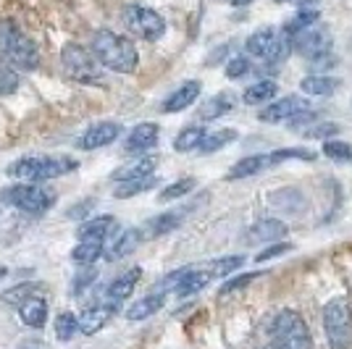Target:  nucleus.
<instances>
[{"instance_id": "f257e3e1", "label": "nucleus", "mask_w": 352, "mask_h": 349, "mask_svg": "<svg viewBox=\"0 0 352 349\" xmlns=\"http://www.w3.org/2000/svg\"><path fill=\"white\" fill-rule=\"evenodd\" d=\"M89 50H92V56L98 58V63L103 69H111L116 74H132L137 69V63H140V53H137L132 40L111 30L95 32Z\"/></svg>"}, {"instance_id": "f03ea898", "label": "nucleus", "mask_w": 352, "mask_h": 349, "mask_svg": "<svg viewBox=\"0 0 352 349\" xmlns=\"http://www.w3.org/2000/svg\"><path fill=\"white\" fill-rule=\"evenodd\" d=\"M0 58L11 63L16 71H34L40 66V50L27 32L14 21H0Z\"/></svg>"}, {"instance_id": "7ed1b4c3", "label": "nucleus", "mask_w": 352, "mask_h": 349, "mask_svg": "<svg viewBox=\"0 0 352 349\" xmlns=\"http://www.w3.org/2000/svg\"><path fill=\"white\" fill-rule=\"evenodd\" d=\"M79 168V160L74 158H53V155H30V158H19L8 166V176L24 184H43L53 181L58 176H66Z\"/></svg>"}, {"instance_id": "20e7f679", "label": "nucleus", "mask_w": 352, "mask_h": 349, "mask_svg": "<svg viewBox=\"0 0 352 349\" xmlns=\"http://www.w3.org/2000/svg\"><path fill=\"white\" fill-rule=\"evenodd\" d=\"M271 347L276 349H313V336L305 318L297 313L284 307L279 310L274 320H271Z\"/></svg>"}, {"instance_id": "39448f33", "label": "nucleus", "mask_w": 352, "mask_h": 349, "mask_svg": "<svg viewBox=\"0 0 352 349\" xmlns=\"http://www.w3.org/2000/svg\"><path fill=\"white\" fill-rule=\"evenodd\" d=\"M60 66L69 79L79 82V85H105V69L98 63V58L92 56V50L82 47L76 43L63 45L60 50Z\"/></svg>"}, {"instance_id": "423d86ee", "label": "nucleus", "mask_w": 352, "mask_h": 349, "mask_svg": "<svg viewBox=\"0 0 352 349\" xmlns=\"http://www.w3.org/2000/svg\"><path fill=\"white\" fill-rule=\"evenodd\" d=\"M245 50H248V56L263 60V63H281L292 50V40L276 27H261L248 37Z\"/></svg>"}, {"instance_id": "0eeeda50", "label": "nucleus", "mask_w": 352, "mask_h": 349, "mask_svg": "<svg viewBox=\"0 0 352 349\" xmlns=\"http://www.w3.org/2000/svg\"><path fill=\"white\" fill-rule=\"evenodd\" d=\"M323 328L331 349L352 347V310L344 297H334L323 305Z\"/></svg>"}, {"instance_id": "6e6552de", "label": "nucleus", "mask_w": 352, "mask_h": 349, "mask_svg": "<svg viewBox=\"0 0 352 349\" xmlns=\"http://www.w3.org/2000/svg\"><path fill=\"white\" fill-rule=\"evenodd\" d=\"M121 21H124L129 34L145 40V43H155L166 34V19L155 8H147V5H140V3L124 5Z\"/></svg>"}, {"instance_id": "1a4fd4ad", "label": "nucleus", "mask_w": 352, "mask_h": 349, "mask_svg": "<svg viewBox=\"0 0 352 349\" xmlns=\"http://www.w3.org/2000/svg\"><path fill=\"white\" fill-rule=\"evenodd\" d=\"M3 203L16 207V210H24V213H45L56 205V192L43 187V184H24V181H16L14 187L3 192Z\"/></svg>"}, {"instance_id": "9d476101", "label": "nucleus", "mask_w": 352, "mask_h": 349, "mask_svg": "<svg viewBox=\"0 0 352 349\" xmlns=\"http://www.w3.org/2000/svg\"><path fill=\"white\" fill-rule=\"evenodd\" d=\"M331 45H334V40H331L329 30H323L318 24L297 32L292 37V47L308 60H321L323 56H331Z\"/></svg>"}, {"instance_id": "9b49d317", "label": "nucleus", "mask_w": 352, "mask_h": 349, "mask_svg": "<svg viewBox=\"0 0 352 349\" xmlns=\"http://www.w3.org/2000/svg\"><path fill=\"white\" fill-rule=\"evenodd\" d=\"M310 111V102L308 98H300V95H287V98H279V100H271L265 102L261 108L258 118L263 124H281V121H289V118L300 116Z\"/></svg>"}, {"instance_id": "f8f14e48", "label": "nucleus", "mask_w": 352, "mask_h": 349, "mask_svg": "<svg viewBox=\"0 0 352 349\" xmlns=\"http://www.w3.org/2000/svg\"><path fill=\"white\" fill-rule=\"evenodd\" d=\"M121 137V124L118 121H100V124H92L79 139H76V147L79 150H100V147H108L111 142H116Z\"/></svg>"}, {"instance_id": "ddd939ff", "label": "nucleus", "mask_w": 352, "mask_h": 349, "mask_svg": "<svg viewBox=\"0 0 352 349\" xmlns=\"http://www.w3.org/2000/svg\"><path fill=\"white\" fill-rule=\"evenodd\" d=\"M118 305L113 302H108V300H98V302H92L89 307L82 310V315H79V334H98L100 328H105V323L116 315Z\"/></svg>"}, {"instance_id": "4468645a", "label": "nucleus", "mask_w": 352, "mask_h": 349, "mask_svg": "<svg viewBox=\"0 0 352 349\" xmlns=\"http://www.w3.org/2000/svg\"><path fill=\"white\" fill-rule=\"evenodd\" d=\"M200 92H203V85L197 82V79H190V82H184V85H179V87L163 100L161 111L163 113H179V111H187L190 105L197 102L200 98Z\"/></svg>"}, {"instance_id": "2eb2a0df", "label": "nucleus", "mask_w": 352, "mask_h": 349, "mask_svg": "<svg viewBox=\"0 0 352 349\" xmlns=\"http://www.w3.org/2000/svg\"><path fill=\"white\" fill-rule=\"evenodd\" d=\"M158 124H153V121H145V124H137L129 134H126V153H147V150H153V147L158 145Z\"/></svg>"}, {"instance_id": "dca6fc26", "label": "nucleus", "mask_w": 352, "mask_h": 349, "mask_svg": "<svg viewBox=\"0 0 352 349\" xmlns=\"http://www.w3.org/2000/svg\"><path fill=\"white\" fill-rule=\"evenodd\" d=\"M142 276V271L140 268H132V271H126V273H121L116 276L103 291V300L108 302H113V305H121V302H126L129 297H132L134 286H137V281Z\"/></svg>"}, {"instance_id": "f3484780", "label": "nucleus", "mask_w": 352, "mask_h": 349, "mask_svg": "<svg viewBox=\"0 0 352 349\" xmlns=\"http://www.w3.org/2000/svg\"><path fill=\"white\" fill-rule=\"evenodd\" d=\"M16 310H19V318L30 328H43L45 320H47V300H43L40 294H32L27 300H21Z\"/></svg>"}, {"instance_id": "a211bd4d", "label": "nucleus", "mask_w": 352, "mask_h": 349, "mask_svg": "<svg viewBox=\"0 0 352 349\" xmlns=\"http://www.w3.org/2000/svg\"><path fill=\"white\" fill-rule=\"evenodd\" d=\"M213 281V273H210V268H184V273L182 278L176 281V294L179 297H190V294H197V291H203Z\"/></svg>"}, {"instance_id": "6ab92c4d", "label": "nucleus", "mask_w": 352, "mask_h": 349, "mask_svg": "<svg viewBox=\"0 0 352 349\" xmlns=\"http://www.w3.org/2000/svg\"><path fill=\"white\" fill-rule=\"evenodd\" d=\"M140 242H142V232H140V229H126V232L118 234L111 245H105L103 255L108 260H121V258L132 255Z\"/></svg>"}, {"instance_id": "aec40b11", "label": "nucleus", "mask_w": 352, "mask_h": 349, "mask_svg": "<svg viewBox=\"0 0 352 349\" xmlns=\"http://www.w3.org/2000/svg\"><path fill=\"white\" fill-rule=\"evenodd\" d=\"M287 234V223H281L276 218H263L258 221V223H252L248 229V239L250 242H276Z\"/></svg>"}, {"instance_id": "412c9836", "label": "nucleus", "mask_w": 352, "mask_h": 349, "mask_svg": "<svg viewBox=\"0 0 352 349\" xmlns=\"http://www.w3.org/2000/svg\"><path fill=\"white\" fill-rule=\"evenodd\" d=\"M166 305V294L163 291H153V294H147L142 300H137L134 305L126 307V320H145L150 315H155L161 307Z\"/></svg>"}, {"instance_id": "4be33fe9", "label": "nucleus", "mask_w": 352, "mask_h": 349, "mask_svg": "<svg viewBox=\"0 0 352 349\" xmlns=\"http://www.w3.org/2000/svg\"><path fill=\"white\" fill-rule=\"evenodd\" d=\"M279 95V85L274 79H261L255 85H250L245 92H242V102L245 105H265Z\"/></svg>"}, {"instance_id": "5701e85b", "label": "nucleus", "mask_w": 352, "mask_h": 349, "mask_svg": "<svg viewBox=\"0 0 352 349\" xmlns=\"http://www.w3.org/2000/svg\"><path fill=\"white\" fill-rule=\"evenodd\" d=\"M113 229H116V218H113V216H98V218L82 221L76 236H79V239H103L105 242Z\"/></svg>"}, {"instance_id": "b1692460", "label": "nucleus", "mask_w": 352, "mask_h": 349, "mask_svg": "<svg viewBox=\"0 0 352 349\" xmlns=\"http://www.w3.org/2000/svg\"><path fill=\"white\" fill-rule=\"evenodd\" d=\"M337 79L334 76H326V74H316V76H305L302 82H300V89H302V95H308V98H331L334 92H337Z\"/></svg>"}, {"instance_id": "393cba45", "label": "nucleus", "mask_w": 352, "mask_h": 349, "mask_svg": "<svg viewBox=\"0 0 352 349\" xmlns=\"http://www.w3.org/2000/svg\"><path fill=\"white\" fill-rule=\"evenodd\" d=\"M105 242L103 239H79V245L72 249V260L79 265H95L103 258Z\"/></svg>"}, {"instance_id": "a878e982", "label": "nucleus", "mask_w": 352, "mask_h": 349, "mask_svg": "<svg viewBox=\"0 0 352 349\" xmlns=\"http://www.w3.org/2000/svg\"><path fill=\"white\" fill-rule=\"evenodd\" d=\"M265 168H271V158L268 155H250V158L239 160L229 168V181H236V179H250V176L261 174Z\"/></svg>"}, {"instance_id": "bb28decb", "label": "nucleus", "mask_w": 352, "mask_h": 349, "mask_svg": "<svg viewBox=\"0 0 352 349\" xmlns=\"http://www.w3.org/2000/svg\"><path fill=\"white\" fill-rule=\"evenodd\" d=\"M155 176H140V179H126V181H116V190H113V197L118 200H126V197H134V194H142V192L153 190L155 187Z\"/></svg>"}, {"instance_id": "cd10ccee", "label": "nucleus", "mask_w": 352, "mask_h": 349, "mask_svg": "<svg viewBox=\"0 0 352 349\" xmlns=\"http://www.w3.org/2000/svg\"><path fill=\"white\" fill-rule=\"evenodd\" d=\"M182 218H184V210H171V213H163V216H158V218H153L150 223H147L145 232H142V236H163V234L174 232L176 226L182 223Z\"/></svg>"}, {"instance_id": "c85d7f7f", "label": "nucleus", "mask_w": 352, "mask_h": 349, "mask_svg": "<svg viewBox=\"0 0 352 349\" xmlns=\"http://www.w3.org/2000/svg\"><path fill=\"white\" fill-rule=\"evenodd\" d=\"M203 137H206V126H203V124L184 126V129L176 134L174 150L176 153H190V150H197V145L203 142Z\"/></svg>"}, {"instance_id": "c756f323", "label": "nucleus", "mask_w": 352, "mask_h": 349, "mask_svg": "<svg viewBox=\"0 0 352 349\" xmlns=\"http://www.w3.org/2000/svg\"><path fill=\"white\" fill-rule=\"evenodd\" d=\"M236 139V131L234 129H219V131H210L206 137H203V142L197 145V150L200 153H216V150H221V147L232 145Z\"/></svg>"}, {"instance_id": "7c9ffc66", "label": "nucleus", "mask_w": 352, "mask_h": 349, "mask_svg": "<svg viewBox=\"0 0 352 349\" xmlns=\"http://www.w3.org/2000/svg\"><path fill=\"white\" fill-rule=\"evenodd\" d=\"M232 111V98L229 95H216V98H210L208 102H203V108H200V121H213V118H221L223 113H229Z\"/></svg>"}, {"instance_id": "2f4dec72", "label": "nucleus", "mask_w": 352, "mask_h": 349, "mask_svg": "<svg viewBox=\"0 0 352 349\" xmlns=\"http://www.w3.org/2000/svg\"><path fill=\"white\" fill-rule=\"evenodd\" d=\"M53 328H56V339L58 341H72L74 336L79 334V318L74 315V313H60L56 315V323H53Z\"/></svg>"}, {"instance_id": "473e14b6", "label": "nucleus", "mask_w": 352, "mask_h": 349, "mask_svg": "<svg viewBox=\"0 0 352 349\" xmlns=\"http://www.w3.org/2000/svg\"><path fill=\"white\" fill-rule=\"evenodd\" d=\"M153 171H155V158H140V160H134V163H129V166H124L113 179H116V181H126V179L150 176Z\"/></svg>"}, {"instance_id": "72a5a7b5", "label": "nucleus", "mask_w": 352, "mask_h": 349, "mask_svg": "<svg viewBox=\"0 0 352 349\" xmlns=\"http://www.w3.org/2000/svg\"><path fill=\"white\" fill-rule=\"evenodd\" d=\"M19 87H21V76H19V71H16L11 63H6V60L0 58V98L14 95Z\"/></svg>"}, {"instance_id": "f704fd0d", "label": "nucleus", "mask_w": 352, "mask_h": 349, "mask_svg": "<svg viewBox=\"0 0 352 349\" xmlns=\"http://www.w3.org/2000/svg\"><path fill=\"white\" fill-rule=\"evenodd\" d=\"M323 155L334 163H347L352 160V147L344 139H329V142H323Z\"/></svg>"}, {"instance_id": "c9c22d12", "label": "nucleus", "mask_w": 352, "mask_h": 349, "mask_svg": "<svg viewBox=\"0 0 352 349\" xmlns=\"http://www.w3.org/2000/svg\"><path fill=\"white\" fill-rule=\"evenodd\" d=\"M242 262H245L242 255L221 258V260H216L213 265H210V273H213V278H223V276H229V273H234V271H239V265H242Z\"/></svg>"}, {"instance_id": "e433bc0d", "label": "nucleus", "mask_w": 352, "mask_h": 349, "mask_svg": "<svg viewBox=\"0 0 352 349\" xmlns=\"http://www.w3.org/2000/svg\"><path fill=\"white\" fill-rule=\"evenodd\" d=\"M192 190H195V179H182V181H176V184H168V187L161 192V203H171V200H179V197L190 194Z\"/></svg>"}, {"instance_id": "4c0bfd02", "label": "nucleus", "mask_w": 352, "mask_h": 349, "mask_svg": "<svg viewBox=\"0 0 352 349\" xmlns=\"http://www.w3.org/2000/svg\"><path fill=\"white\" fill-rule=\"evenodd\" d=\"M82 271L74 276V294H82L85 289L92 286V281L98 276V271H95V265H79Z\"/></svg>"}, {"instance_id": "58836bf2", "label": "nucleus", "mask_w": 352, "mask_h": 349, "mask_svg": "<svg viewBox=\"0 0 352 349\" xmlns=\"http://www.w3.org/2000/svg\"><path fill=\"white\" fill-rule=\"evenodd\" d=\"M37 286H40V284H19L16 289H11V291H6V294H3V302H11V305H19L21 300H27V297H32V294L37 291Z\"/></svg>"}, {"instance_id": "ea45409f", "label": "nucleus", "mask_w": 352, "mask_h": 349, "mask_svg": "<svg viewBox=\"0 0 352 349\" xmlns=\"http://www.w3.org/2000/svg\"><path fill=\"white\" fill-rule=\"evenodd\" d=\"M250 74V58L248 56H234V58L226 63V76L229 79H242Z\"/></svg>"}, {"instance_id": "a19ab883", "label": "nucleus", "mask_w": 352, "mask_h": 349, "mask_svg": "<svg viewBox=\"0 0 352 349\" xmlns=\"http://www.w3.org/2000/svg\"><path fill=\"white\" fill-rule=\"evenodd\" d=\"M255 278H261V273H258V271H252V273H242V276H236V278H229V281L221 286V294H232V291L245 289V286H248V284H252Z\"/></svg>"}, {"instance_id": "79ce46f5", "label": "nucleus", "mask_w": 352, "mask_h": 349, "mask_svg": "<svg viewBox=\"0 0 352 349\" xmlns=\"http://www.w3.org/2000/svg\"><path fill=\"white\" fill-rule=\"evenodd\" d=\"M284 252H292V245H289V242H281V245H271L268 249H261V252L255 255V262H265V260H271V258H279Z\"/></svg>"}, {"instance_id": "37998d69", "label": "nucleus", "mask_w": 352, "mask_h": 349, "mask_svg": "<svg viewBox=\"0 0 352 349\" xmlns=\"http://www.w3.org/2000/svg\"><path fill=\"white\" fill-rule=\"evenodd\" d=\"M339 126L337 124H321V126H316V129H310L308 134L310 137H323V139H329L331 134H337Z\"/></svg>"}, {"instance_id": "c03bdc74", "label": "nucleus", "mask_w": 352, "mask_h": 349, "mask_svg": "<svg viewBox=\"0 0 352 349\" xmlns=\"http://www.w3.org/2000/svg\"><path fill=\"white\" fill-rule=\"evenodd\" d=\"M16 349H47L43 341H37V339H27V341H21Z\"/></svg>"}, {"instance_id": "a18cd8bd", "label": "nucleus", "mask_w": 352, "mask_h": 349, "mask_svg": "<svg viewBox=\"0 0 352 349\" xmlns=\"http://www.w3.org/2000/svg\"><path fill=\"white\" fill-rule=\"evenodd\" d=\"M229 3H232V5H236V8H242V5H250L252 0H229Z\"/></svg>"}, {"instance_id": "49530a36", "label": "nucleus", "mask_w": 352, "mask_h": 349, "mask_svg": "<svg viewBox=\"0 0 352 349\" xmlns=\"http://www.w3.org/2000/svg\"><path fill=\"white\" fill-rule=\"evenodd\" d=\"M6 273H8V268H3V265H0V281L6 278Z\"/></svg>"}, {"instance_id": "de8ad7c7", "label": "nucleus", "mask_w": 352, "mask_h": 349, "mask_svg": "<svg viewBox=\"0 0 352 349\" xmlns=\"http://www.w3.org/2000/svg\"><path fill=\"white\" fill-rule=\"evenodd\" d=\"M276 3H292V0H276Z\"/></svg>"}, {"instance_id": "09e8293b", "label": "nucleus", "mask_w": 352, "mask_h": 349, "mask_svg": "<svg viewBox=\"0 0 352 349\" xmlns=\"http://www.w3.org/2000/svg\"><path fill=\"white\" fill-rule=\"evenodd\" d=\"M265 349H276V347H271V344H268V347H265Z\"/></svg>"}]
</instances>
